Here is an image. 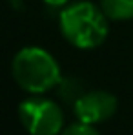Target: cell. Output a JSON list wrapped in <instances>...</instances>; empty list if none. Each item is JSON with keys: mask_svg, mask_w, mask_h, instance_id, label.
<instances>
[{"mask_svg": "<svg viewBox=\"0 0 133 135\" xmlns=\"http://www.w3.org/2000/svg\"><path fill=\"white\" fill-rule=\"evenodd\" d=\"M117 108H119V100L108 90L84 91L73 102V113L77 120L84 124H91V126L110 120L117 113Z\"/></svg>", "mask_w": 133, "mask_h": 135, "instance_id": "cell-4", "label": "cell"}, {"mask_svg": "<svg viewBox=\"0 0 133 135\" xmlns=\"http://www.w3.org/2000/svg\"><path fill=\"white\" fill-rule=\"evenodd\" d=\"M18 119L29 135H60L64 112L60 104L44 95H31L18 104Z\"/></svg>", "mask_w": 133, "mask_h": 135, "instance_id": "cell-3", "label": "cell"}, {"mask_svg": "<svg viewBox=\"0 0 133 135\" xmlns=\"http://www.w3.org/2000/svg\"><path fill=\"white\" fill-rule=\"evenodd\" d=\"M46 6H49V7H66L67 4H69V0H42Z\"/></svg>", "mask_w": 133, "mask_h": 135, "instance_id": "cell-8", "label": "cell"}, {"mask_svg": "<svg viewBox=\"0 0 133 135\" xmlns=\"http://www.w3.org/2000/svg\"><path fill=\"white\" fill-rule=\"evenodd\" d=\"M62 37L77 49H95L102 46L110 33V20L100 4L78 0L62 7L58 15Z\"/></svg>", "mask_w": 133, "mask_h": 135, "instance_id": "cell-1", "label": "cell"}, {"mask_svg": "<svg viewBox=\"0 0 133 135\" xmlns=\"http://www.w3.org/2000/svg\"><path fill=\"white\" fill-rule=\"evenodd\" d=\"M57 90L60 93V97L66 102H71V104L84 93V88H82V84H80L78 79H62L60 84L57 86Z\"/></svg>", "mask_w": 133, "mask_h": 135, "instance_id": "cell-6", "label": "cell"}, {"mask_svg": "<svg viewBox=\"0 0 133 135\" xmlns=\"http://www.w3.org/2000/svg\"><path fill=\"white\" fill-rule=\"evenodd\" d=\"M60 135H100V132L95 126H91V124H84V122H78L77 120L75 124L66 126L64 132Z\"/></svg>", "mask_w": 133, "mask_h": 135, "instance_id": "cell-7", "label": "cell"}, {"mask_svg": "<svg viewBox=\"0 0 133 135\" xmlns=\"http://www.w3.org/2000/svg\"><path fill=\"white\" fill-rule=\"evenodd\" d=\"M11 75L17 86L29 95H44L62 80L57 59L40 46H24L11 60Z\"/></svg>", "mask_w": 133, "mask_h": 135, "instance_id": "cell-2", "label": "cell"}, {"mask_svg": "<svg viewBox=\"0 0 133 135\" xmlns=\"http://www.w3.org/2000/svg\"><path fill=\"white\" fill-rule=\"evenodd\" d=\"M100 7L110 22H126L133 18V0H100Z\"/></svg>", "mask_w": 133, "mask_h": 135, "instance_id": "cell-5", "label": "cell"}]
</instances>
